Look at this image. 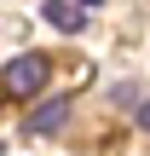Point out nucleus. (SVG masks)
Returning a JSON list of instances; mask_svg holds the SVG:
<instances>
[{"label": "nucleus", "mask_w": 150, "mask_h": 156, "mask_svg": "<svg viewBox=\"0 0 150 156\" xmlns=\"http://www.w3.org/2000/svg\"><path fill=\"white\" fill-rule=\"evenodd\" d=\"M46 81H52V58H46V52H23V58H12V64L0 69V93H6V98H17V104H23V98H35Z\"/></svg>", "instance_id": "1"}, {"label": "nucleus", "mask_w": 150, "mask_h": 156, "mask_svg": "<svg viewBox=\"0 0 150 156\" xmlns=\"http://www.w3.org/2000/svg\"><path fill=\"white\" fill-rule=\"evenodd\" d=\"M64 116H69V98H46L40 110H29V116H23V133H58V127H64Z\"/></svg>", "instance_id": "2"}, {"label": "nucleus", "mask_w": 150, "mask_h": 156, "mask_svg": "<svg viewBox=\"0 0 150 156\" xmlns=\"http://www.w3.org/2000/svg\"><path fill=\"white\" fill-rule=\"evenodd\" d=\"M46 23H52V29H64V35H81L87 12H81V6H69V0H46Z\"/></svg>", "instance_id": "3"}, {"label": "nucleus", "mask_w": 150, "mask_h": 156, "mask_svg": "<svg viewBox=\"0 0 150 156\" xmlns=\"http://www.w3.org/2000/svg\"><path fill=\"white\" fill-rule=\"evenodd\" d=\"M139 127H145V133H150V98H145V104H139Z\"/></svg>", "instance_id": "4"}, {"label": "nucleus", "mask_w": 150, "mask_h": 156, "mask_svg": "<svg viewBox=\"0 0 150 156\" xmlns=\"http://www.w3.org/2000/svg\"><path fill=\"white\" fill-rule=\"evenodd\" d=\"M87 6H98V0H87Z\"/></svg>", "instance_id": "5"}]
</instances>
